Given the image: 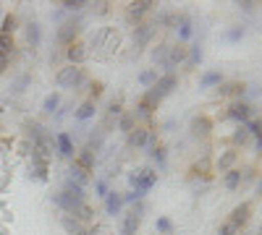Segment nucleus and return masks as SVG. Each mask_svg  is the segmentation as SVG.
<instances>
[{
	"label": "nucleus",
	"instance_id": "1",
	"mask_svg": "<svg viewBox=\"0 0 262 235\" xmlns=\"http://www.w3.org/2000/svg\"><path fill=\"white\" fill-rule=\"evenodd\" d=\"M81 81H84V73H81L79 66H69V68H63L58 73V84H60V87H66V89L76 87V84H81Z\"/></svg>",
	"mask_w": 262,
	"mask_h": 235
},
{
	"label": "nucleus",
	"instance_id": "2",
	"mask_svg": "<svg viewBox=\"0 0 262 235\" xmlns=\"http://www.w3.org/2000/svg\"><path fill=\"white\" fill-rule=\"evenodd\" d=\"M158 180V173H152V170H139V173L131 175V183H134V191H139V194H144L147 188H152Z\"/></svg>",
	"mask_w": 262,
	"mask_h": 235
},
{
	"label": "nucleus",
	"instance_id": "3",
	"mask_svg": "<svg viewBox=\"0 0 262 235\" xmlns=\"http://www.w3.org/2000/svg\"><path fill=\"white\" fill-rule=\"evenodd\" d=\"M173 89H176V76H173V73H165V76H163V79H160V81H158L149 92L155 94L158 99H163V97H165V94H170Z\"/></svg>",
	"mask_w": 262,
	"mask_h": 235
},
{
	"label": "nucleus",
	"instance_id": "4",
	"mask_svg": "<svg viewBox=\"0 0 262 235\" xmlns=\"http://www.w3.org/2000/svg\"><path fill=\"white\" fill-rule=\"evenodd\" d=\"M249 215H252V204L249 201H244V204H238L236 209H233V215H231V225L238 230V227H244L247 222H249Z\"/></svg>",
	"mask_w": 262,
	"mask_h": 235
},
{
	"label": "nucleus",
	"instance_id": "5",
	"mask_svg": "<svg viewBox=\"0 0 262 235\" xmlns=\"http://www.w3.org/2000/svg\"><path fill=\"white\" fill-rule=\"evenodd\" d=\"M142 206H137L134 212H128L126 215V220H123V230H121V235H137V227H139V222H142Z\"/></svg>",
	"mask_w": 262,
	"mask_h": 235
},
{
	"label": "nucleus",
	"instance_id": "6",
	"mask_svg": "<svg viewBox=\"0 0 262 235\" xmlns=\"http://www.w3.org/2000/svg\"><path fill=\"white\" fill-rule=\"evenodd\" d=\"M210 131H212V120H210V118L200 115V118L191 120V134H194V136H207Z\"/></svg>",
	"mask_w": 262,
	"mask_h": 235
},
{
	"label": "nucleus",
	"instance_id": "7",
	"mask_svg": "<svg viewBox=\"0 0 262 235\" xmlns=\"http://www.w3.org/2000/svg\"><path fill=\"white\" fill-rule=\"evenodd\" d=\"M69 60H71V66H79L81 60H86V47L79 45V42H71V47H69Z\"/></svg>",
	"mask_w": 262,
	"mask_h": 235
},
{
	"label": "nucleus",
	"instance_id": "8",
	"mask_svg": "<svg viewBox=\"0 0 262 235\" xmlns=\"http://www.w3.org/2000/svg\"><path fill=\"white\" fill-rule=\"evenodd\" d=\"M158 102H160V99H158L155 94H152V92H147V94L142 97V102H139V115H149L152 110L158 108Z\"/></svg>",
	"mask_w": 262,
	"mask_h": 235
},
{
	"label": "nucleus",
	"instance_id": "9",
	"mask_svg": "<svg viewBox=\"0 0 262 235\" xmlns=\"http://www.w3.org/2000/svg\"><path fill=\"white\" fill-rule=\"evenodd\" d=\"M233 120H238V123H244L247 118H249V108L244 102H236V105H231V113H228Z\"/></svg>",
	"mask_w": 262,
	"mask_h": 235
},
{
	"label": "nucleus",
	"instance_id": "10",
	"mask_svg": "<svg viewBox=\"0 0 262 235\" xmlns=\"http://www.w3.org/2000/svg\"><path fill=\"white\" fill-rule=\"evenodd\" d=\"M121 204H123V199L116 194V191H113V194H107V196H105V209H107V215H118Z\"/></svg>",
	"mask_w": 262,
	"mask_h": 235
},
{
	"label": "nucleus",
	"instance_id": "11",
	"mask_svg": "<svg viewBox=\"0 0 262 235\" xmlns=\"http://www.w3.org/2000/svg\"><path fill=\"white\" fill-rule=\"evenodd\" d=\"M58 152H60L63 157H71V154H74V144H71L69 134H58Z\"/></svg>",
	"mask_w": 262,
	"mask_h": 235
},
{
	"label": "nucleus",
	"instance_id": "12",
	"mask_svg": "<svg viewBox=\"0 0 262 235\" xmlns=\"http://www.w3.org/2000/svg\"><path fill=\"white\" fill-rule=\"evenodd\" d=\"M152 8V3H149V0H139V3H131V8H128V16L131 18H142L147 11Z\"/></svg>",
	"mask_w": 262,
	"mask_h": 235
},
{
	"label": "nucleus",
	"instance_id": "13",
	"mask_svg": "<svg viewBox=\"0 0 262 235\" xmlns=\"http://www.w3.org/2000/svg\"><path fill=\"white\" fill-rule=\"evenodd\" d=\"M76 32H79L76 24H63L60 32H58V39H60V42H71V39L76 37Z\"/></svg>",
	"mask_w": 262,
	"mask_h": 235
},
{
	"label": "nucleus",
	"instance_id": "14",
	"mask_svg": "<svg viewBox=\"0 0 262 235\" xmlns=\"http://www.w3.org/2000/svg\"><path fill=\"white\" fill-rule=\"evenodd\" d=\"M202 89H210V87H215V84H217V87H221V73H217V71H210V73H205L202 76Z\"/></svg>",
	"mask_w": 262,
	"mask_h": 235
},
{
	"label": "nucleus",
	"instance_id": "15",
	"mask_svg": "<svg viewBox=\"0 0 262 235\" xmlns=\"http://www.w3.org/2000/svg\"><path fill=\"white\" fill-rule=\"evenodd\" d=\"M184 55H186V50H184V47H170V58L165 60V68L176 66L179 60H184Z\"/></svg>",
	"mask_w": 262,
	"mask_h": 235
},
{
	"label": "nucleus",
	"instance_id": "16",
	"mask_svg": "<svg viewBox=\"0 0 262 235\" xmlns=\"http://www.w3.org/2000/svg\"><path fill=\"white\" fill-rule=\"evenodd\" d=\"M11 47H13V42H11V34H0V58H6L11 55Z\"/></svg>",
	"mask_w": 262,
	"mask_h": 235
},
{
	"label": "nucleus",
	"instance_id": "17",
	"mask_svg": "<svg viewBox=\"0 0 262 235\" xmlns=\"http://www.w3.org/2000/svg\"><path fill=\"white\" fill-rule=\"evenodd\" d=\"M128 141L134 144V146L147 144V131H144V128H134V131H131V136H128Z\"/></svg>",
	"mask_w": 262,
	"mask_h": 235
},
{
	"label": "nucleus",
	"instance_id": "18",
	"mask_svg": "<svg viewBox=\"0 0 262 235\" xmlns=\"http://www.w3.org/2000/svg\"><path fill=\"white\" fill-rule=\"evenodd\" d=\"M95 115V102H84L81 108L76 110V118L79 120H86V118H92Z\"/></svg>",
	"mask_w": 262,
	"mask_h": 235
},
{
	"label": "nucleus",
	"instance_id": "19",
	"mask_svg": "<svg viewBox=\"0 0 262 235\" xmlns=\"http://www.w3.org/2000/svg\"><path fill=\"white\" fill-rule=\"evenodd\" d=\"M58 105H60V94H50V97H45V105H42V110H45V113H53Z\"/></svg>",
	"mask_w": 262,
	"mask_h": 235
},
{
	"label": "nucleus",
	"instance_id": "20",
	"mask_svg": "<svg viewBox=\"0 0 262 235\" xmlns=\"http://www.w3.org/2000/svg\"><path fill=\"white\" fill-rule=\"evenodd\" d=\"M238 183H242V173H238V170H228V175H226V186L233 191Z\"/></svg>",
	"mask_w": 262,
	"mask_h": 235
},
{
	"label": "nucleus",
	"instance_id": "21",
	"mask_svg": "<svg viewBox=\"0 0 262 235\" xmlns=\"http://www.w3.org/2000/svg\"><path fill=\"white\" fill-rule=\"evenodd\" d=\"M63 227L69 230V232H74V235H81V232H84L81 225H79L76 220H71V217H63Z\"/></svg>",
	"mask_w": 262,
	"mask_h": 235
},
{
	"label": "nucleus",
	"instance_id": "22",
	"mask_svg": "<svg viewBox=\"0 0 262 235\" xmlns=\"http://www.w3.org/2000/svg\"><path fill=\"white\" fill-rule=\"evenodd\" d=\"M179 24H181V29H179L181 39H189V37H191V27H189V18H186V16H179Z\"/></svg>",
	"mask_w": 262,
	"mask_h": 235
},
{
	"label": "nucleus",
	"instance_id": "23",
	"mask_svg": "<svg viewBox=\"0 0 262 235\" xmlns=\"http://www.w3.org/2000/svg\"><path fill=\"white\" fill-rule=\"evenodd\" d=\"M27 37H29V42H32V47H37V45H39V27H37V24H29Z\"/></svg>",
	"mask_w": 262,
	"mask_h": 235
},
{
	"label": "nucleus",
	"instance_id": "24",
	"mask_svg": "<svg viewBox=\"0 0 262 235\" xmlns=\"http://www.w3.org/2000/svg\"><path fill=\"white\" fill-rule=\"evenodd\" d=\"M244 128H247L249 134H254V136H257V139L262 141V123H257V120H249V123H247Z\"/></svg>",
	"mask_w": 262,
	"mask_h": 235
},
{
	"label": "nucleus",
	"instance_id": "25",
	"mask_svg": "<svg viewBox=\"0 0 262 235\" xmlns=\"http://www.w3.org/2000/svg\"><path fill=\"white\" fill-rule=\"evenodd\" d=\"M233 160H236V152H226V154L221 157V162H217V167L226 170V167H231V165H233Z\"/></svg>",
	"mask_w": 262,
	"mask_h": 235
},
{
	"label": "nucleus",
	"instance_id": "26",
	"mask_svg": "<svg viewBox=\"0 0 262 235\" xmlns=\"http://www.w3.org/2000/svg\"><path fill=\"white\" fill-rule=\"evenodd\" d=\"M74 215H79V220H84V222H86V220L92 217V212H90V206H86V204H79Z\"/></svg>",
	"mask_w": 262,
	"mask_h": 235
},
{
	"label": "nucleus",
	"instance_id": "27",
	"mask_svg": "<svg viewBox=\"0 0 262 235\" xmlns=\"http://www.w3.org/2000/svg\"><path fill=\"white\" fill-rule=\"evenodd\" d=\"M158 230H160V232H165V235H170V232H173L170 220H168V217H160V220H158Z\"/></svg>",
	"mask_w": 262,
	"mask_h": 235
},
{
	"label": "nucleus",
	"instance_id": "28",
	"mask_svg": "<svg viewBox=\"0 0 262 235\" xmlns=\"http://www.w3.org/2000/svg\"><path fill=\"white\" fill-rule=\"evenodd\" d=\"M200 60H202V50H200V47H194L191 55H189V60H186V66H196Z\"/></svg>",
	"mask_w": 262,
	"mask_h": 235
},
{
	"label": "nucleus",
	"instance_id": "29",
	"mask_svg": "<svg viewBox=\"0 0 262 235\" xmlns=\"http://www.w3.org/2000/svg\"><path fill=\"white\" fill-rule=\"evenodd\" d=\"M168 50H170L168 45H160L158 50H152V58H155V60H163V63H165V55H168Z\"/></svg>",
	"mask_w": 262,
	"mask_h": 235
},
{
	"label": "nucleus",
	"instance_id": "30",
	"mask_svg": "<svg viewBox=\"0 0 262 235\" xmlns=\"http://www.w3.org/2000/svg\"><path fill=\"white\" fill-rule=\"evenodd\" d=\"M16 29V18L13 16H6V21H3V34H11Z\"/></svg>",
	"mask_w": 262,
	"mask_h": 235
},
{
	"label": "nucleus",
	"instance_id": "31",
	"mask_svg": "<svg viewBox=\"0 0 262 235\" xmlns=\"http://www.w3.org/2000/svg\"><path fill=\"white\" fill-rule=\"evenodd\" d=\"M247 139H249V131H247V128H238V131L233 134V141H236V144H244Z\"/></svg>",
	"mask_w": 262,
	"mask_h": 235
},
{
	"label": "nucleus",
	"instance_id": "32",
	"mask_svg": "<svg viewBox=\"0 0 262 235\" xmlns=\"http://www.w3.org/2000/svg\"><path fill=\"white\" fill-rule=\"evenodd\" d=\"M121 128H123V131H128V134H131V131H134V118H131V115H126V118L121 120Z\"/></svg>",
	"mask_w": 262,
	"mask_h": 235
},
{
	"label": "nucleus",
	"instance_id": "33",
	"mask_svg": "<svg viewBox=\"0 0 262 235\" xmlns=\"http://www.w3.org/2000/svg\"><path fill=\"white\" fill-rule=\"evenodd\" d=\"M155 79H158V73H155V71H144V73L139 76V81H142V84H152Z\"/></svg>",
	"mask_w": 262,
	"mask_h": 235
},
{
	"label": "nucleus",
	"instance_id": "34",
	"mask_svg": "<svg viewBox=\"0 0 262 235\" xmlns=\"http://www.w3.org/2000/svg\"><path fill=\"white\" fill-rule=\"evenodd\" d=\"M149 34H152V27H139V32H137V39H139V42H144Z\"/></svg>",
	"mask_w": 262,
	"mask_h": 235
},
{
	"label": "nucleus",
	"instance_id": "35",
	"mask_svg": "<svg viewBox=\"0 0 262 235\" xmlns=\"http://www.w3.org/2000/svg\"><path fill=\"white\" fill-rule=\"evenodd\" d=\"M95 186H97V196H107V186H105V180H97Z\"/></svg>",
	"mask_w": 262,
	"mask_h": 235
},
{
	"label": "nucleus",
	"instance_id": "36",
	"mask_svg": "<svg viewBox=\"0 0 262 235\" xmlns=\"http://www.w3.org/2000/svg\"><path fill=\"white\" fill-rule=\"evenodd\" d=\"M233 232H236V227H233L231 222H226V225L221 227V235H233Z\"/></svg>",
	"mask_w": 262,
	"mask_h": 235
},
{
	"label": "nucleus",
	"instance_id": "37",
	"mask_svg": "<svg viewBox=\"0 0 262 235\" xmlns=\"http://www.w3.org/2000/svg\"><path fill=\"white\" fill-rule=\"evenodd\" d=\"M242 34H244V29H242V27H236V29H231V32H228V39H238Z\"/></svg>",
	"mask_w": 262,
	"mask_h": 235
},
{
	"label": "nucleus",
	"instance_id": "38",
	"mask_svg": "<svg viewBox=\"0 0 262 235\" xmlns=\"http://www.w3.org/2000/svg\"><path fill=\"white\" fill-rule=\"evenodd\" d=\"M63 6H66V8H81L84 3H81V0H66Z\"/></svg>",
	"mask_w": 262,
	"mask_h": 235
},
{
	"label": "nucleus",
	"instance_id": "39",
	"mask_svg": "<svg viewBox=\"0 0 262 235\" xmlns=\"http://www.w3.org/2000/svg\"><path fill=\"white\" fill-rule=\"evenodd\" d=\"M144 194H139V191H131V194H126V201H137V199H142Z\"/></svg>",
	"mask_w": 262,
	"mask_h": 235
},
{
	"label": "nucleus",
	"instance_id": "40",
	"mask_svg": "<svg viewBox=\"0 0 262 235\" xmlns=\"http://www.w3.org/2000/svg\"><path fill=\"white\" fill-rule=\"evenodd\" d=\"M102 94V84H95V87H92V97H100Z\"/></svg>",
	"mask_w": 262,
	"mask_h": 235
},
{
	"label": "nucleus",
	"instance_id": "41",
	"mask_svg": "<svg viewBox=\"0 0 262 235\" xmlns=\"http://www.w3.org/2000/svg\"><path fill=\"white\" fill-rule=\"evenodd\" d=\"M238 6H242L244 11H254V3H249V0H247V3H238Z\"/></svg>",
	"mask_w": 262,
	"mask_h": 235
},
{
	"label": "nucleus",
	"instance_id": "42",
	"mask_svg": "<svg viewBox=\"0 0 262 235\" xmlns=\"http://www.w3.org/2000/svg\"><path fill=\"white\" fill-rule=\"evenodd\" d=\"M257 152L262 154V141H257Z\"/></svg>",
	"mask_w": 262,
	"mask_h": 235
},
{
	"label": "nucleus",
	"instance_id": "43",
	"mask_svg": "<svg viewBox=\"0 0 262 235\" xmlns=\"http://www.w3.org/2000/svg\"><path fill=\"white\" fill-rule=\"evenodd\" d=\"M257 188H259V194H262V180H259V186H257Z\"/></svg>",
	"mask_w": 262,
	"mask_h": 235
}]
</instances>
